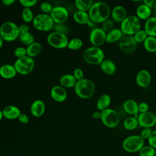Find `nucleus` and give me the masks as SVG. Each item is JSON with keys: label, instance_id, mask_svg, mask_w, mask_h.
Returning a JSON list of instances; mask_svg holds the SVG:
<instances>
[{"label": "nucleus", "instance_id": "1", "mask_svg": "<svg viewBox=\"0 0 156 156\" xmlns=\"http://www.w3.org/2000/svg\"><path fill=\"white\" fill-rule=\"evenodd\" d=\"M88 13L90 20L96 23H100L108 20L111 14V10L107 4L99 1L93 3Z\"/></svg>", "mask_w": 156, "mask_h": 156}, {"label": "nucleus", "instance_id": "2", "mask_svg": "<svg viewBox=\"0 0 156 156\" xmlns=\"http://www.w3.org/2000/svg\"><path fill=\"white\" fill-rule=\"evenodd\" d=\"M74 91L80 98L87 99L91 98L95 92V85L89 79L83 78L77 80L75 85Z\"/></svg>", "mask_w": 156, "mask_h": 156}, {"label": "nucleus", "instance_id": "3", "mask_svg": "<svg viewBox=\"0 0 156 156\" xmlns=\"http://www.w3.org/2000/svg\"><path fill=\"white\" fill-rule=\"evenodd\" d=\"M120 29L124 35H134L141 29L140 20L135 15L127 16L121 23Z\"/></svg>", "mask_w": 156, "mask_h": 156}, {"label": "nucleus", "instance_id": "4", "mask_svg": "<svg viewBox=\"0 0 156 156\" xmlns=\"http://www.w3.org/2000/svg\"><path fill=\"white\" fill-rule=\"evenodd\" d=\"M83 60L91 65H100L104 60V53L100 47L90 46L83 52Z\"/></svg>", "mask_w": 156, "mask_h": 156}, {"label": "nucleus", "instance_id": "5", "mask_svg": "<svg viewBox=\"0 0 156 156\" xmlns=\"http://www.w3.org/2000/svg\"><path fill=\"white\" fill-rule=\"evenodd\" d=\"M0 35L6 41H14L20 35L18 26L12 21H5L0 26Z\"/></svg>", "mask_w": 156, "mask_h": 156}, {"label": "nucleus", "instance_id": "6", "mask_svg": "<svg viewBox=\"0 0 156 156\" xmlns=\"http://www.w3.org/2000/svg\"><path fill=\"white\" fill-rule=\"evenodd\" d=\"M32 24L36 29L43 32L50 30L54 26V22L51 15L46 13L37 15L34 16Z\"/></svg>", "mask_w": 156, "mask_h": 156}, {"label": "nucleus", "instance_id": "7", "mask_svg": "<svg viewBox=\"0 0 156 156\" xmlns=\"http://www.w3.org/2000/svg\"><path fill=\"white\" fill-rule=\"evenodd\" d=\"M34 60L27 55L17 58L13 64L17 73L21 75H26L30 73L34 68Z\"/></svg>", "mask_w": 156, "mask_h": 156}, {"label": "nucleus", "instance_id": "8", "mask_svg": "<svg viewBox=\"0 0 156 156\" xmlns=\"http://www.w3.org/2000/svg\"><path fill=\"white\" fill-rule=\"evenodd\" d=\"M144 140L140 135H130L126 138L122 144L123 149L129 153L138 152L144 146Z\"/></svg>", "mask_w": 156, "mask_h": 156}, {"label": "nucleus", "instance_id": "9", "mask_svg": "<svg viewBox=\"0 0 156 156\" xmlns=\"http://www.w3.org/2000/svg\"><path fill=\"white\" fill-rule=\"evenodd\" d=\"M101 120L107 127L115 128L119 123L118 113L113 109L108 108L101 112Z\"/></svg>", "mask_w": 156, "mask_h": 156}, {"label": "nucleus", "instance_id": "10", "mask_svg": "<svg viewBox=\"0 0 156 156\" xmlns=\"http://www.w3.org/2000/svg\"><path fill=\"white\" fill-rule=\"evenodd\" d=\"M47 41L55 48L63 49L67 47L69 40L66 34L54 31L48 35Z\"/></svg>", "mask_w": 156, "mask_h": 156}, {"label": "nucleus", "instance_id": "11", "mask_svg": "<svg viewBox=\"0 0 156 156\" xmlns=\"http://www.w3.org/2000/svg\"><path fill=\"white\" fill-rule=\"evenodd\" d=\"M50 15L55 24H62L68 20L69 12L65 7L56 5L53 7Z\"/></svg>", "mask_w": 156, "mask_h": 156}, {"label": "nucleus", "instance_id": "12", "mask_svg": "<svg viewBox=\"0 0 156 156\" xmlns=\"http://www.w3.org/2000/svg\"><path fill=\"white\" fill-rule=\"evenodd\" d=\"M119 49L125 53H131L133 52L136 47L137 43L134 39L133 35H124L119 41Z\"/></svg>", "mask_w": 156, "mask_h": 156}, {"label": "nucleus", "instance_id": "13", "mask_svg": "<svg viewBox=\"0 0 156 156\" xmlns=\"http://www.w3.org/2000/svg\"><path fill=\"white\" fill-rule=\"evenodd\" d=\"M106 32L102 28L96 27L91 30L89 38L94 46L99 47L106 41Z\"/></svg>", "mask_w": 156, "mask_h": 156}, {"label": "nucleus", "instance_id": "14", "mask_svg": "<svg viewBox=\"0 0 156 156\" xmlns=\"http://www.w3.org/2000/svg\"><path fill=\"white\" fill-rule=\"evenodd\" d=\"M137 119L139 126L143 128H152L156 124V115L149 111L141 113Z\"/></svg>", "mask_w": 156, "mask_h": 156}, {"label": "nucleus", "instance_id": "15", "mask_svg": "<svg viewBox=\"0 0 156 156\" xmlns=\"http://www.w3.org/2000/svg\"><path fill=\"white\" fill-rule=\"evenodd\" d=\"M51 98L58 102H63L67 98V92L66 89L61 85L54 86L50 91Z\"/></svg>", "mask_w": 156, "mask_h": 156}, {"label": "nucleus", "instance_id": "16", "mask_svg": "<svg viewBox=\"0 0 156 156\" xmlns=\"http://www.w3.org/2000/svg\"><path fill=\"white\" fill-rule=\"evenodd\" d=\"M151 82V75L150 73L146 69L140 70L136 74V82L141 87L145 88L149 85Z\"/></svg>", "mask_w": 156, "mask_h": 156}, {"label": "nucleus", "instance_id": "17", "mask_svg": "<svg viewBox=\"0 0 156 156\" xmlns=\"http://www.w3.org/2000/svg\"><path fill=\"white\" fill-rule=\"evenodd\" d=\"M30 110L33 116L40 117L44 114L46 110V105L42 100L37 99L32 103Z\"/></svg>", "mask_w": 156, "mask_h": 156}, {"label": "nucleus", "instance_id": "18", "mask_svg": "<svg viewBox=\"0 0 156 156\" xmlns=\"http://www.w3.org/2000/svg\"><path fill=\"white\" fill-rule=\"evenodd\" d=\"M2 112L3 117L7 119H16L21 113L20 109L18 107L13 105H9L5 107Z\"/></svg>", "mask_w": 156, "mask_h": 156}, {"label": "nucleus", "instance_id": "19", "mask_svg": "<svg viewBox=\"0 0 156 156\" xmlns=\"http://www.w3.org/2000/svg\"><path fill=\"white\" fill-rule=\"evenodd\" d=\"M17 74V71L13 65L4 64L0 66V76L6 79L13 78Z\"/></svg>", "mask_w": 156, "mask_h": 156}, {"label": "nucleus", "instance_id": "20", "mask_svg": "<svg viewBox=\"0 0 156 156\" xmlns=\"http://www.w3.org/2000/svg\"><path fill=\"white\" fill-rule=\"evenodd\" d=\"M111 15L115 21L121 23L127 17V12L125 8L122 6L116 5L113 9Z\"/></svg>", "mask_w": 156, "mask_h": 156}, {"label": "nucleus", "instance_id": "21", "mask_svg": "<svg viewBox=\"0 0 156 156\" xmlns=\"http://www.w3.org/2000/svg\"><path fill=\"white\" fill-rule=\"evenodd\" d=\"M100 68L105 74L108 75H112L116 71V65L110 59H104L100 64Z\"/></svg>", "mask_w": 156, "mask_h": 156}, {"label": "nucleus", "instance_id": "22", "mask_svg": "<svg viewBox=\"0 0 156 156\" xmlns=\"http://www.w3.org/2000/svg\"><path fill=\"white\" fill-rule=\"evenodd\" d=\"M148 36L156 37V17L151 16L144 24V29Z\"/></svg>", "mask_w": 156, "mask_h": 156}, {"label": "nucleus", "instance_id": "23", "mask_svg": "<svg viewBox=\"0 0 156 156\" xmlns=\"http://www.w3.org/2000/svg\"><path fill=\"white\" fill-rule=\"evenodd\" d=\"M77 81L74 76L71 74H63L60 78V83L64 88L74 87Z\"/></svg>", "mask_w": 156, "mask_h": 156}, {"label": "nucleus", "instance_id": "24", "mask_svg": "<svg viewBox=\"0 0 156 156\" xmlns=\"http://www.w3.org/2000/svg\"><path fill=\"white\" fill-rule=\"evenodd\" d=\"M123 108L126 113L131 115L134 116L139 112L138 104L132 99L126 100L123 104Z\"/></svg>", "mask_w": 156, "mask_h": 156}, {"label": "nucleus", "instance_id": "25", "mask_svg": "<svg viewBox=\"0 0 156 156\" xmlns=\"http://www.w3.org/2000/svg\"><path fill=\"white\" fill-rule=\"evenodd\" d=\"M124 34L120 29H113L106 34V42L108 43H115L119 41Z\"/></svg>", "mask_w": 156, "mask_h": 156}, {"label": "nucleus", "instance_id": "26", "mask_svg": "<svg viewBox=\"0 0 156 156\" xmlns=\"http://www.w3.org/2000/svg\"><path fill=\"white\" fill-rule=\"evenodd\" d=\"M136 16L140 20H147L148 18L151 17L152 10L148 6L145 5L144 4L140 5L136 10Z\"/></svg>", "mask_w": 156, "mask_h": 156}, {"label": "nucleus", "instance_id": "27", "mask_svg": "<svg viewBox=\"0 0 156 156\" xmlns=\"http://www.w3.org/2000/svg\"><path fill=\"white\" fill-rule=\"evenodd\" d=\"M74 20L80 24H87V23L90 21V18L88 13L81 10H76L73 13Z\"/></svg>", "mask_w": 156, "mask_h": 156}, {"label": "nucleus", "instance_id": "28", "mask_svg": "<svg viewBox=\"0 0 156 156\" xmlns=\"http://www.w3.org/2000/svg\"><path fill=\"white\" fill-rule=\"evenodd\" d=\"M111 102V98L107 94H104L100 96L97 101L96 107L101 112L108 108Z\"/></svg>", "mask_w": 156, "mask_h": 156}, {"label": "nucleus", "instance_id": "29", "mask_svg": "<svg viewBox=\"0 0 156 156\" xmlns=\"http://www.w3.org/2000/svg\"><path fill=\"white\" fill-rule=\"evenodd\" d=\"M26 52L27 55L29 57H34L38 55L42 50V45L39 42L34 41L31 44L27 46Z\"/></svg>", "mask_w": 156, "mask_h": 156}, {"label": "nucleus", "instance_id": "30", "mask_svg": "<svg viewBox=\"0 0 156 156\" xmlns=\"http://www.w3.org/2000/svg\"><path fill=\"white\" fill-rule=\"evenodd\" d=\"M144 49L149 52H156V37L148 36L143 42Z\"/></svg>", "mask_w": 156, "mask_h": 156}, {"label": "nucleus", "instance_id": "31", "mask_svg": "<svg viewBox=\"0 0 156 156\" xmlns=\"http://www.w3.org/2000/svg\"><path fill=\"white\" fill-rule=\"evenodd\" d=\"M124 127L128 130H133L137 128L139 126L137 118L134 116H130L127 118L123 122Z\"/></svg>", "mask_w": 156, "mask_h": 156}, {"label": "nucleus", "instance_id": "32", "mask_svg": "<svg viewBox=\"0 0 156 156\" xmlns=\"http://www.w3.org/2000/svg\"><path fill=\"white\" fill-rule=\"evenodd\" d=\"M93 2L92 0H76L75 5L78 10L87 12L90 10Z\"/></svg>", "mask_w": 156, "mask_h": 156}, {"label": "nucleus", "instance_id": "33", "mask_svg": "<svg viewBox=\"0 0 156 156\" xmlns=\"http://www.w3.org/2000/svg\"><path fill=\"white\" fill-rule=\"evenodd\" d=\"M18 38L22 43L27 45V46L34 42V37L30 32L20 34Z\"/></svg>", "mask_w": 156, "mask_h": 156}, {"label": "nucleus", "instance_id": "34", "mask_svg": "<svg viewBox=\"0 0 156 156\" xmlns=\"http://www.w3.org/2000/svg\"><path fill=\"white\" fill-rule=\"evenodd\" d=\"M139 156H155L156 149L149 145L143 146L138 151Z\"/></svg>", "mask_w": 156, "mask_h": 156}, {"label": "nucleus", "instance_id": "35", "mask_svg": "<svg viewBox=\"0 0 156 156\" xmlns=\"http://www.w3.org/2000/svg\"><path fill=\"white\" fill-rule=\"evenodd\" d=\"M83 45L82 40L79 38H72L68 41L67 48L71 50H78Z\"/></svg>", "mask_w": 156, "mask_h": 156}, {"label": "nucleus", "instance_id": "36", "mask_svg": "<svg viewBox=\"0 0 156 156\" xmlns=\"http://www.w3.org/2000/svg\"><path fill=\"white\" fill-rule=\"evenodd\" d=\"M21 16L23 21L26 23H30L34 18V13L30 8H24L22 10Z\"/></svg>", "mask_w": 156, "mask_h": 156}, {"label": "nucleus", "instance_id": "37", "mask_svg": "<svg viewBox=\"0 0 156 156\" xmlns=\"http://www.w3.org/2000/svg\"><path fill=\"white\" fill-rule=\"evenodd\" d=\"M148 37L147 33L144 30L140 29L134 35V39L136 43H141L144 42L146 38Z\"/></svg>", "mask_w": 156, "mask_h": 156}, {"label": "nucleus", "instance_id": "38", "mask_svg": "<svg viewBox=\"0 0 156 156\" xmlns=\"http://www.w3.org/2000/svg\"><path fill=\"white\" fill-rule=\"evenodd\" d=\"M53 29H54V31H55V32L63 33V34H66V35L69 31L68 27L66 24H65L64 23L55 24L54 27H53Z\"/></svg>", "mask_w": 156, "mask_h": 156}, {"label": "nucleus", "instance_id": "39", "mask_svg": "<svg viewBox=\"0 0 156 156\" xmlns=\"http://www.w3.org/2000/svg\"><path fill=\"white\" fill-rule=\"evenodd\" d=\"M40 8L41 11H43L44 13L48 14L51 13L53 7L52 4L48 2H43L40 5Z\"/></svg>", "mask_w": 156, "mask_h": 156}, {"label": "nucleus", "instance_id": "40", "mask_svg": "<svg viewBox=\"0 0 156 156\" xmlns=\"http://www.w3.org/2000/svg\"><path fill=\"white\" fill-rule=\"evenodd\" d=\"M113 27V21L111 20H107L102 23L101 28L107 34V32L108 33L111 30H112Z\"/></svg>", "mask_w": 156, "mask_h": 156}, {"label": "nucleus", "instance_id": "41", "mask_svg": "<svg viewBox=\"0 0 156 156\" xmlns=\"http://www.w3.org/2000/svg\"><path fill=\"white\" fill-rule=\"evenodd\" d=\"M14 55L18 58H21L23 57L25 55H27V52H26V49L20 46V47H17L15 49L14 51H13Z\"/></svg>", "mask_w": 156, "mask_h": 156}, {"label": "nucleus", "instance_id": "42", "mask_svg": "<svg viewBox=\"0 0 156 156\" xmlns=\"http://www.w3.org/2000/svg\"><path fill=\"white\" fill-rule=\"evenodd\" d=\"M149 146L156 149V130H152L150 136L147 139Z\"/></svg>", "mask_w": 156, "mask_h": 156}, {"label": "nucleus", "instance_id": "43", "mask_svg": "<svg viewBox=\"0 0 156 156\" xmlns=\"http://www.w3.org/2000/svg\"><path fill=\"white\" fill-rule=\"evenodd\" d=\"M37 0H20V3L24 8H30L37 3Z\"/></svg>", "mask_w": 156, "mask_h": 156}, {"label": "nucleus", "instance_id": "44", "mask_svg": "<svg viewBox=\"0 0 156 156\" xmlns=\"http://www.w3.org/2000/svg\"><path fill=\"white\" fill-rule=\"evenodd\" d=\"M152 132V130L151 128H143V129L141 130L140 136L144 140H147L149 137L150 136L151 133Z\"/></svg>", "mask_w": 156, "mask_h": 156}, {"label": "nucleus", "instance_id": "45", "mask_svg": "<svg viewBox=\"0 0 156 156\" xmlns=\"http://www.w3.org/2000/svg\"><path fill=\"white\" fill-rule=\"evenodd\" d=\"M73 75L74 76V77L77 80H81L84 78V73L83 71H82V69L80 68H76L73 71Z\"/></svg>", "mask_w": 156, "mask_h": 156}, {"label": "nucleus", "instance_id": "46", "mask_svg": "<svg viewBox=\"0 0 156 156\" xmlns=\"http://www.w3.org/2000/svg\"><path fill=\"white\" fill-rule=\"evenodd\" d=\"M18 29H19V32L20 34H24L29 32L30 27L28 24H22L18 26Z\"/></svg>", "mask_w": 156, "mask_h": 156}, {"label": "nucleus", "instance_id": "47", "mask_svg": "<svg viewBox=\"0 0 156 156\" xmlns=\"http://www.w3.org/2000/svg\"><path fill=\"white\" fill-rule=\"evenodd\" d=\"M18 119L21 123L24 124H27L29 121V119L28 116L26 114L24 113H21L20 115H19Z\"/></svg>", "mask_w": 156, "mask_h": 156}, {"label": "nucleus", "instance_id": "48", "mask_svg": "<svg viewBox=\"0 0 156 156\" xmlns=\"http://www.w3.org/2000/svg\"><path fill=\"white\" fill-rule=\"evenodd\" d=\"M149 109V105L147 103L143 102L138 104V110L141 113L146 112L148 111Z\"/></svg>", "mask_w": 156, "mask_h": 156}, {"label": "nucleus", "instance_id": "49", "mask_svg": "<svg viewBox=\"0 0 156 156\" xmlns=\"http://www.w3.org/2000/svg\"><path fill=\"white\" fill-rule=\"evenodd\" d=\"M143 2L150 9H156V0H144Z\"/></svg>", "mask_w": 156, "mask_h": 156}, {"label": "nucleus", "instance_id": "50", "mask_svg": "<svg viewBox=\"0 0 156 156\" xmlns=\"http://www.w3.org/2000/svg\"><path fill=\"white\" fill-rule=\"evenodd\" d=\"M96 23H94V22H93V21L90 20V21L87 23V25H88V26L89 27V28H90V29H91V30H93V29L96 28Z\"/></svg>", "mask_w": 156, "mask_h": 156}, {"label": "nucleus", "instance_id": "51", "mask_svg": "<svg viewBox=\"0 0 156 156\" xmlns=\"http://www.w3.org/2000/svg\"><path fill=\"white\" fill-rule=\"evenodd\" d=\"M15 2V0H2V2L5 5H11Z\"/></svg>", "mask_w": 156, "mask_h": 156}, {"label": "nucleus", "instance_id": "52", "mask_svg": "<svg viewBox=\"0 0 156 156\" xmlns=\"http://www.w3.org/2000/svg\"><path fill=\"white\" fill-rule=\"evenodd\" d=\"M101 112L96 111L92 113V116L94 119H101Z\"/></svg>", "mask_w": 156, "mask_h": 156}, {"label": "nucleus", "instance_id": "53", "mask_svg": "<svg viewBox=\"0 0 156 156\" xmlns=\"http://www.w3.org/2000/svg\"><path fill=\"white\" fill-rule=\"evenodd\" d=\"M3 41H4V40H3V38H2L1 35H0V49H1V48L2 46V44H3Z\"/></svg>", "mask_w": 156, "mask_h": 156}, {"label": "nucleus", "instance_id": "54", "mask_svg": "<svg viewBox=\"0 0 156 156\" xmlns=\"http://www.w3.org/2000/svg\"><path fill=\"white\" fill-rule=\"evenodd\" d=\"M2 118H3V115H2V110L0 109V121L2 120Z\"/></svg>", "mask_w": 156, "mask_h": 156}, {"label": "nucleus", "instance_id": "55", "mask_svg": "<svg viewBox=\"0 0 156 156\" xmlns=\"http://www.w3.org/2000/svg\"><path fill=\"white\" fill-rule=\"evenodd\" d=\"M154 16L156 17V9L155 10V11H154Z\"/></svg>", "mask_w": 156, "mask_h": 156}]
</instances>
